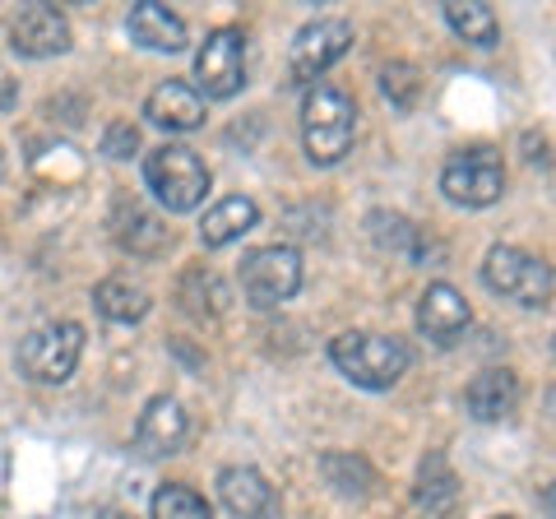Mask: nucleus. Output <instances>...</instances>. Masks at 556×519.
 I'll return each instance as SVG.
<instances>
[{"instance_id":"obj_6","label":"nucleus","mask_w":556,"mask_h":519,"mask_svg":"<svg viewBox=\"0 0 556 519\" xmlns=\"http://www.w3.org/2000/svg\"><path fill=\"white\" fill-rule=\"evenodd\" d=\"M441 190L464 210H486L501 200L506 190V167H501L496 149H459L450 153V163L441 167Z\"/></svg>"},{"instance_id":"obj_18","label":"nucleus","mask_w":556,"mask_h":519,"mask_svg":"<svg viewBox=\"0 0 556 519\" xmlns=\"http://www.w3.org/2000/svg\"><path fill=\"white\" fill-rule=\"evenodd\" d=\"M130 38L149 51H181L186 47V20L172 14L159 0H139L130 10Z\"/></svg>"},{"instance_id":"obj_20","label":"nucleus","mask_w":556,"mask_h":519,"mask_svg":"<svg viewBox=\"0 0 556 519\" xmlns=\"http://www.w3.org/2000/svg\"><path fill=\"white\" fill-rule=\"evenodd\" d=\"M93 306L102 311L108 320H121V325H130V320H144L149 316V292L130 283V279H102L93 288Z\"/></svg>"},{"instance_id":"obj_29","label":"nucleus","mask_w":556,"mask_h":519,"mask_svg":"<svg viewBox=\"0 0 556 519\" xmlns=\"http://www.w3.org/2000/svg\"><path fill=\"white\" fill-rule=\"evenodd\" d=\"M547 506H552V515H556V488H552V492H547Z\"/></svg>"},{"instance_id":"obj_8","label":"nucleus","mask_w":556,"mask_h":519,"mask_svg":"<svg viewBox=\"0 0 556 519\" xmlns=\"http://www.w3.org/2000/svg\"><path fill=\"white\" fill-rule=\"evenodd\" d=\"M195 84L204 98H232L247 84V38L237 28H214L195 56Z\"/></svg>"},{"instance_id":"obj_22","label":"nucleus","mask_w":556,"mask_h":519,"mask_svg":"<svg viewBox=\"0 0 556 519\" xmlns=\"http://www.w3.org/2000/svg\"><path fill=\"white\" fill-rule=\"evenodd\" d=\"M445 24L473 47H492L501 38L496 14H492V5H482V0H455V5H445Z\"/></svg>"},{"instance_id":"obj_13","label":"nucleus","mask_w":556,"mask_h":519,"mask_svg":"<svg viewBox=\"0 0 556 519\" xmlns=\"http://www.w3.org/2000/svg\"><path fill=\"white\" fill-rule=\"evenodd\" d=\"M519 404V380L506 367H486L473 376V385L464 390V408L473 422H506Z\"/></svg>"},{"instance_id":"obj_19","label":"nucleus","mask_w":556,"mask_h":519,"mask_svg":"<svg viewBox=\"0 0 556 519\" xmlns=\"http://www.w3.org/2000/svg\"><path fill=\"white\" fill-rule=\"evenodd\" d=\"M255 218H260L255 200H247V195H228L223 204H214V210L204 214V223H200V241H204L208 251H218V246H228V241L247 237V232L255 228Z\"/></svg>"},{"instance_id":"obj_1","label":"nucleus","mask_w":556,"mask_h":519,"mask_svg":"<svg viewBox=\"0 0 556 519\" xmlns=\"http://www.w3.org/2000/svg\"><path fill=\"white\" fill-rule=\"evenodd\" d=\"M353 135H357V112H353V98L329 89V84H316L302 102V144H306V159L316 167H334L343 163V153L353 149Z\"/></svg>"},{"instance_id":"obj_21","label":"nucleus","mask_w":556,"mask_h":519,"mask_svg":"<svg viewBox=\"0 0 556 519\" xmlns=\"http://www.w3.org/2000/svg\"><path fill=\"white\" fill-rule=\"evenodd\" d=\"M320 473H325V482L339 496H371V488H376V469H371V464L362 455H343V450H334V455L320 459Z\"/></svg>"},{"instance_id":"obj_5","label":"nucleus","mask_w":556,"mask_h":519,"mask_svg":"<svg viewBox=\"0 0 556 519\" xmlns=\"http://www.w3.org/2000/svg\"><path fill=\"white\" fill-rule=\"evenodd\" d=\"M79 353H84V330L75 320H56V325L33 330L20 343V367L28 380H38V385H61V380L75 376Z\"/></svg>"},{"instance_id":"obj_24","label":"nucleus","mask_w":556,"mask_h":519,"mask_svg":"<svg viewBox=\"0 0 556 519\" xmlns=\"http://www.w3.org/2000/svg\"><path fill=\"white\" fill-rule=\"evenodd\" d=\"M380 93H386L399 112H408L417 93H422V79H417V65L408 61H390L386 71H380Z\"/></svg>"},{"instance_id":"obj_17","label":"nucleus","mask_w":556,"mask_h":519,"mask_svg":"<svg viewBox=\"0 0 556 519\" xmlns=\"http://www.w3.org/2000/svg\"><path fill=\"white\" fill-rule=\"evenodd\" d=\"M218 496L237 519H269L274 515V488L255 469H223L218 473Z\"/></svg>"},{"instance_id":"obj_11","label":"nucleus","mask_w":556,"mask_h":519,"mask_svg":"<svg viewBox=\"0 0 556 519\" xmlns=\"http://www.w3.org/2000/svg\"><path fill=\"white\" fill-rule=\"evenodd\" d=\"M468 320H473V311H468L464 292L450 288V283H431L422 292V302H417V330L437 343V349L459 343V334L468 330Z\"/></svg>"},{"instance_id":"obj_16","label":"nucleus","mask_w":556,"mask_h":519,"mask_svg":"<svg viewBox=\"0 0 556 519\" xmlns=\"http://www.w3.org/2000/svg\"><path fill=\"white\" fill-rule=\"evenodd\" d=\"M112 237L130 255H159L167 246V228L139 200H130V195L116 200V210H112Z\"/></svg>"},{"instance_id":"obj_23","label":"nucleus","mask_w":556,"mask_h":519,"mask_svg":"<svg viewBox=\"0 0 556 519\" xmlns=\"http://www.w3.org/2000/svg\"><path fill=\"white\" fill-rule=\"evenodd\" d=\"M153 519H214V515H208V501L200 492L181 488V482H167L153 496Z\"/></svg>"},{"instance_id":"obj_28","label":"nucleus","mask_w":556,"mask_h":519,"mask_svg":"<svg viewBox=\"0 0 556 519\" xmlns=\"http://www.w3.org/2000/svg\"><path fill=\"white\" fill-rule=\"evenodd\" d=\"M102 519H135V515H130V510H108Z\"/></svg>"},{"instance_id":"obj_31","label":"nucleus","mask_w":556,"mask_h":519,"mask_svg":"<svg viewBox=\"0 0 556 519\" xmlns=\"http://www.w3.org/2000/svg\"><path fill=\"white\" fill-rule=\"evenodd\" d=\"M501 519H510V515H501Z\"/></svg>"},{"instance_id":"obj_26","label":"nucleus","mask_w":556,"mask_h":519,"mask_svg":"<svg viewBox=\"0 0 556 519\" xmlns=\"http://www.w3.org/2000/svg\"><path fill=\"white\" fill-rule=\"evenodd\" d=\"M14 93H20V89H14V75L5 71V61H0V112L14 107Z\"/></svg>"},{"instance_id":"obj_12","label":"nucleus","mask_w":556,"mask_h":519,"mask_svg":"<svg viewBox=\"0 0 556 519\" xmlns=\"http://www.w3.org/2000/svg\"><path fill=\"white\" fill-rule=\"evenodd\" d=\"M10 38L20 56H61V51H70V24L56 5H28L10 24Z\"/></svg>"},{"instance_id":"obj_30","label":"nucleus","mask_w":556,"mask_h":519,"mask_svg":"<svg viewBox=\"0 0 556 519\" xmlns=\"http://www.w3.org/2000/svg\"><path fill=\"white\" fill-rule=\"evenodd\" d=\"M0 177H5V153H0Z\"/></svg>"},{"instance_id":"obj_25","label":"nucleus","mask_w":556,"mask_h":519,"mask_svg":"<svg viewBox=\"0 0 556 519\" xmlns=\"http://www.w3.org/2000/svg\"><path fill=\"white\" fill-rule=\"evenodd\" d=\"M135 149H139V130L130 121H112L108 135H102V153H108V159H130Z\"/></svg>"},{"instance_id":"obj_15","label":"nucleus","mask_w":556,"mask_h":519,"mask_svg":"<svg viewBox=\"0 0 556 519\" xmlns=\"http://www.w3.org/2000/svg\"><path fill=\"white\" fill-rule=\"evenodd\" d=\"M413 501H417V510H427L431 519H450L459 510V478L450 473V464H445L441 450H431V455L417 464Z\"/></svg>"},{"instance_id":"obj_10","label":"nucleus","mask_w":556,"mask_h":519,"mask_svg":"<svg viewBox=\"0 0 556 519\" xmlns=\"http://www.w3.org/2000/svg\"><path fill=\"white\" fill-rule=\"evenodd\" d=\"M190 436V418L186 408L172 400V394H159L149 400V408L139 413V427H135V450L144 459H163V455H177Z\"/></svg>"},{"instance_id":"obj_14","label":"nucleus","mask_w":556,"mask_h":519,"mask_svg":"<svg viewBox=\"0 0 556 519\" xmlns=\"http://www.w3.org/2000/svg\"><path fill=\"white\" fill-rule=\"evenodd\" d=\"M144 116L153 121V126H163V130H195L204 121V98L190 89V84L167 79V84H159V89L149 93Z\"/></svg>"},{"instance_id":"obj_27","label":"nucleus","mask_w":556,"mask_h":519,"mask_svg":"<svg viewBox=\"0 0 556 519\" xmlns=\"http://www.w3.org/2000/svg\"><path fill=\"white\" fill-rule=\"evenodd\" d=\"M547 422H552V431H556V390H547Z\"/></svg>"},{"instance_id":"obj_2","label":"nucleus","mask_w":556,"mask_h":519,"mask_svg":"<svg viewBox=\"0 0 556 519\" xmlns=\"http://www.w3.org/2000/svg\"><path fill=\"white\" fill-rule=\"evenodd\" d=\"M329 357H334V367L362 390L399 385L408 371V362H413L408 343L394 339V334H339L329 343Z\"/></svg>"},{"instance_id":"obj_7","label":"nucleus","mask_w":556,"mask_h":519,"mask_svg":"<svg viewBox=\"0 0 556 519\" xmlns=\"http://www.w3.org/2000/svg\"><path fill=\"white\" fill-rule=\"evenodd\" d=\"M298 288H302V255L292 246H260L241 265V292L260 311L288 302Z\"/></svg>"},{"instance_id":"obj_4","label":"nucleus","mask_w":556,"mask_h":519,"mask_svg":"<svg viewBox=\"0 0 556 519\" xmlns=\"http://www.w3.org/2000/svg\"><path fill=\"white\" fill-rule=\"evenodd\" d=\"M482 283L501 292V298H510L519 306H547L552 302V265H543L538 255L519 251V246H492L482 260Z\"/></svg>"},{"instance_id":"obj_9","label":"nucleus","mask_w":556,"mask_h":519,"mask_svg":"<svg viewBox=\"0 0 556 519\" xmlns=\"http://www.w3.org/2000/svg\"><path fill=\"white\" fill-rule=\"evenodd\" d=\"M353 47V28L343 20H316L298 33V42H292V79H320L329 65H334L343 51Z\"/></svg>"},{"instance_id":"obj_3","label":"nucleus","mask_w":556,"mask_h":519,"mask_svg":"<svg viewBox=\"0 0 556 519\" xmlns=\"http://www.w3.org/2000/svg\"><path fill=\"white\" fill-rule=\"evenodd\" d=\"M144 181L153 195H159L163 210H172V214H190L208 195V167L200 163V153L186 144L153 149L144 159Z\"/></svg>"}]
</instances>
